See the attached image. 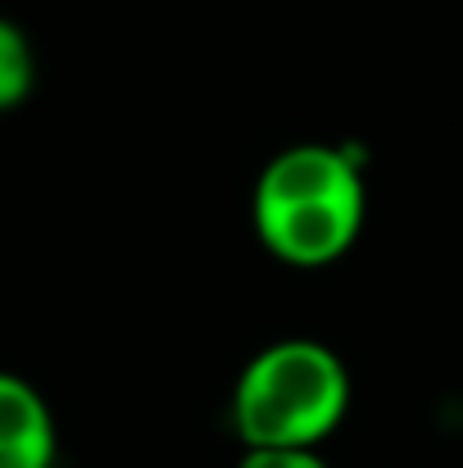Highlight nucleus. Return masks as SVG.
Returning <instances> with one entry per match:
<instances>
[{"label": "nucleus", "instance_id": "1", "mask_svg": "<svg viewBox=\"0 0 463 468\" xmlns=\"http://www.w3.org/2000/svg\"><path fill=\"white\" fill-rule=\"evenodd\" d=\"M368 218V182L354 146L300 142L268 159L250 191L259 246L291 269H327L345 260Z\"/></svg>", "mask_w": 463, "mask_h": 468}, {"label": "nucleus", "instance_id": "2", "mask_svg": "<svg viewBox=\"0 0 463 468\" xmlns=\"http://www.w3.org/2000/svg\"><path fill=\"white\" fill-rule=\"evenodd\" d=\"M354 382L345 359L313 336H282L250 355L232 387V432L241 446L318 451L350 414Z\"/></svg>", "mask_w": 463, "mask_h": 468}, {"label": "nucleus", "instance_id": "3", "mask_svg": "<svg viewBox=\"0 0 463 468\" xmlns=\"http://www.w3.org/2000/svg\"><path fill=\"white\" fill-rule=\"evenodd\" d=\"M59 428L50 400L18 373L0 368V468H55Z\"/></svg>", "mask_w": 463, "mask_h": 468}, {"label": "nucleus", "instance_id": "4", "mask_svg": "<svg viewBox=\"0 0 463 468\" xmlns=\"http://www.w3.org/2000/svg\"><path fill=\"white\" fill-rule=\"evenodd\" d=\"M37 91V50H32V37L9 18L0 14V114H14L32 101Z\"/></svg>", "mask_w": 463, "mask_h": 468}, {"label": "nucleus", "instance_id": "5", "mask_svg": "<svg viewBox=\"0 0 463 468\" xmlns=\"http://www.w3.org/2000/svg\"><path fill=\"white\" fill-rule=\"evenodd\" d=\"M237 468H331L309 446H246Z\"/></svg>", "mask_w": 463, "mask_h": 468}]
</instances>
